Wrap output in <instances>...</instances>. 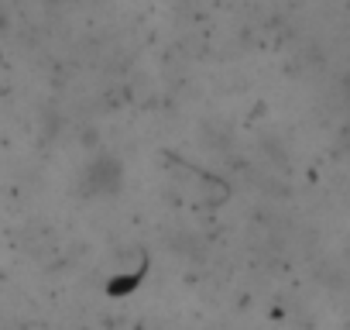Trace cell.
<instances>
[{
	"label": "cell",
	"mask_w": 350,
	"mask_h": 330,
	"mask_svg": "<svg viewBox=\"0 0 350 330\" xmlns=\"http://www.w3.org/2000/svg\"><path fill=\"white\" fill-rule=\"evenodd\" d=\"M120 183H124V165H120V158L110 155V151L90 158L86 169H83V176H79V190H83V196H90V200L113 196V193L120 190Z\"/></svg>",
	"instance_id": "obj_1"
}]
</instances>
